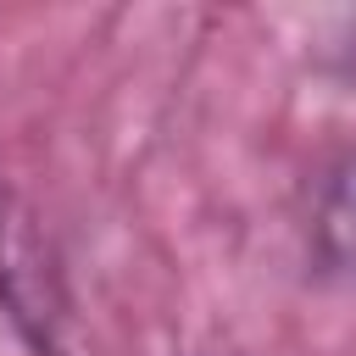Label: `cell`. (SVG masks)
Here are the masks:
<instances>
[{
	"label": "cell",
	"mask_w": 356,
	"mask_h": 356,
	"mask_svg": "<svg viewBox=\"0 0 356 356\" xmlns=\"http://www.w3.org/2000/svg\"><path fill=\"white\" fill-rule=\"evenodd\" d=\"M323 256L328 267L350 273L356 278V161L339 172V184L328 189V206H323Z\"/></svg>",
	"instance_id": "6da1fadb"
}]
</instances>
